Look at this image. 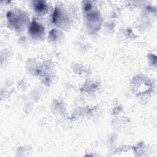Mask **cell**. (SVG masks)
<instances>
[{
	"label": "cell",
	"mask_w": 157,
	"mask_h": 157,
	"mask_svg": "<svg viewBox=\"0 0 157 157\" xmlns=\"http://www.w3.org/2000/svg\"><path fill=\"white\" fill-rule=\"evenodd\" d=\"M132 90L137 94H144L148 91L151 88V84L147 78L143 76H137L131 82Z\"/></svg>",
	"instance_id": "1"
},
{
	"label": "cell",
	"mask_w": 157,
	"mask_h": 157,
	"mask_svg": "<svg viewBox=\"0 0 157 157\" xmlns=\"http://www.w3.org/2000/svg\"><path fill=\"white\" fill-rule=\"evenodd\" d=\"M35 9L39 13L44 12L47 10V4H45V2L43 1H37L35 3Z\"/></svg>",
	"instance_id": "2"
}]
</instances>
